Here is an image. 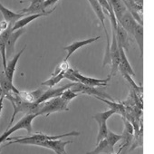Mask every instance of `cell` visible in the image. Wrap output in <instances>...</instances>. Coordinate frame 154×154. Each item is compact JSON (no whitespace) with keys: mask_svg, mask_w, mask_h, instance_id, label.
<instances>
[{"mask_svg":"<svg viewBox=\"0 0 154 154\" xmlns=\"http://www.w3.org/2000/svg\"><path fill=\"white\" fill-rule=\"evenodd\" d=\"M73 85V83L71 82L70 84H67L63 86H61V87H58V88H49L48 90L45 91L43 95L40 97V99L37 101L36 103H44L45 101H48L50 99H53V98H57V97H61L62 94L69 88H71L72 86Z\"/></svg>","mask_w":154,"mask_h":154,"instance_id":"9c48e42d","label":"cell"},{"mask_svg":"<svg viewBox=\"0 0 154 154\" xmlns=\"http://www.w3.org/2000/svg\"><path fill=\"white\" fill-rule=\"evenodd\" d=\"M122 149H123V148H122V147L121 146V147L119 148V150H118V151H117L116 153H113V154H120V153L122 152Z\"/></svg>","mask_w":154,"mask_h":154,"instance_id":"8d00e7d4","label":"cell"},{"mask_svg":"<svg viewBox=\"0 0 154 154\" xmlns=\"http://www.w3.org/2000/svg\"><path fill=\"white\" fill-rule=\"evenodd\" d=\"M0 152H1V149H0Z\"/></svg>","mask_w":154,"mask_h":154,"instance_id":"74e56055","label":"cell"},{"mask_svg":"<svg viewBox=\"0 0 154 154\" xmlns=\"http://www.w3.org/2000/svg\"><path fill=\"white\" fill-rule=\"evenodd\" d=\"M72 74L75 78L76 83H81L85 85L92 86V87H96V86H107L108 83L110 82L112 75L109 74L106 78L104 79H97V78H93V77H88L83 75L81 72H79L76 70H72Z\"/></svg>","mask_w":154,"mask_h":154,"instance_id":"52a82bcc","label":"cell"},{"mask_svg":"<svg viewBox=\"0 0 154 154\" xmlns=\"http://www.w3.org/2000/svg\"><path fill=\"white\" fill-rule=\"evenodd\" d=\"M5 95L0 96V118H1V113H2V110H3V106H4V100H5Z\"/></svg>","mask_w":154,"mask_h":154,"instance_id":"836d02e7","label":"cell"},{"mask_svg":"<svg viewBox=\"0 0 154 154\" xmlns=\"http://www.w3.org/2000/svg\"><path fill=\"white\" fill-rule=\"evenodd\" d=\"M135 2L140 8H143V0H135Z\"/></svg>","mask_w":154,"mask_h":154,"instance_id":"e575fe53","label":"cell"},{"mask_svg":"<svg viewBox=\"0 0 154 154\" xmlns=\"http://www.w3.org/2000/svg\"><path fill=\"white\" fill-rule=\"evenodd\" d=\"M98 2L101 4V6L103 7V8L104 10H106L109 13V15H110V13L112 11V8L110 5V3L108 2V0H98Z\"/></svg>","mask_w":154,"mask_h":154,"instance_id":"4dcf8cb0","label":"cell"},{"mask_svg":"<svg viewBox=\"0 0 154 154\" xmlns=\"http://www.w3.org/2000/svg\"><path fill=\"white\" fill-rule=\"evenodd\" d=\"M119 49H120V55H121V61H120V64H119L120 72H125L131 76H135V72L127 59L125 50L122 46H119Z\"/></svg>","mask_w":154,"mask_h":154,"instance_id":"7402d4cb","label":"cell"},{"mask_svg":"<svg viewBox=\"0 0 154 154\" xmlns=\"http://www.w3.org/2000/svg\"><path fill=\"white\" fill-rule=\"evenodd\" d=\"M142 141H143V125L140 126V130L139 133L134 135V138H133L131 146V148H130L129 150L131 151V150L135 149L138 147H142V144H143Z\"/></svg>","mask_w":154,"mask_h":154,"instance_id":"83f0119b","label":"cell"},{"mask_svg":"<svg viewBox=\"0 0 154 154\" xmlns=\"http://www.w3.org/2000/svg\"><path fill=\"white\" fill-rule=\"evenodd\" d=\"M56 8H54L52 10H49V11H46L45 13H39V14H33V15H28L21 19H19L17 22H16V24L14 25L12 30L13 32L14 31H17L18 29H21V28H25L26 26H27L29 23H31L32 21H34L35 19H37L41 17H46V16H49L50 14H52L54 10H55Z\"/></svg>","mask_w":154,"mask_h":154,"instance_id":"30bf717a","label":"cell"},{"mask_svg":"<svg viewBox=\"0 0 154 154\" xmlns=\"http://www.w3.org/2000/svg\"><path fill=\"white\" fill-rule=\"evenodd\" d=\"M68 105L69 104H67L61 97L53 98L44 103H38V109L36 113L38 115L45 114V116H49L51 113L54 112L68 111Z\"/></svg>","mask_w":154,"mask_h":154,"instance_id":"7a4b0ae2","label":"cell"},{"mask_svg":"<svg viewBox=\"0 0 154 154\" xmlns=\"http://www.w3.org/2000/svg\"><path fill=\"white\" fill-rule=\"evenodd\" d=\"M116 38H117V42H118V45L122 46L125 51H128L130 48L129 34L119 22H118L117 29H116Z\"/></svg>","mask_w":154,"mask_h":154,"instance_id":"9a60e30c","label":"cell"},{"mask_svg":"<svg viewBox=\"0 0 154 154\" xmlns=\"http://www.w3.org/2000/svg\"><path fill=\"white\" fill-rule=\"evenodd\" d=\"M13 25H9L8 28L3 33L0 35V54H1L2 57V64H3V70L5 71L7 68V42L8 39L10 35V34L13 32L12 30Z\"/></svg>","mask_w":154,"mask_h":154,"instance_id":"7c38bea8","label":"cell"},{"mask_svg":"<svg viewBox=\"0 0 154 154\" xmlns=\"http://www.w3.org/2000/svg\"><path fill=\"white\" fill-rule=\"evenodd\" d=\"M72 92L79 94H86V95H90V96H94V97H101L103 99H108L109 101H114V99L110 96L108 94L99 91L97 90L95 87H92V86H88V85H85L81 83H73V85L70 88Z\"/></svg>","mask_w":154,"mask_h":154,"instance_id":"5b68a950","label":"cell"},{"mask_svg":"<svg viewBox=\"0 0 154 154\" xmlns=\"http://www.w3.org/2000/svg\"><path fill=\"white\" fill-rule=\"evenodd\" d=\"M80 132L78 131H71V132H67L64 134H60V135H47V134H43V133H35L30 136H26V137H13V138H8L7 141H9L8 143H7L6 146L11 145V144H24V145H35L38 142L41 141H45V140H58V139H62L63 137H67V136H79Z\"/></svg>","mask_w":154,"mask_h":154,"instance_id":"6da1fadb","label":"cell"},{"mask_svg":"<svg viewBox=\"0 0 154 154\" xmlns=\"http://www.w3.org/2000/svg\"><path fill=\"white\" fill-rule=\"evenodd\" d=\"M78 95H79V94H76V93L72 92V91L69 88V89H67V90L62 94L61 98H62L67 104H69L70 102H71L72 100H73L74 98H76Z\"/></svg>","mask_w":154,"mask_h":154,"instance_id":"f1b7e54d","label":"cell"},{"mask_svg":"<svg viewBox=\"0 0 154 154\" xmlns=\"http://www.w3.org/2000/svg\"><path fill=\"white\" fill-rule=\"evenodd\" d=\"M101 38V36H96V37H94V38H89V39H86V40H82V41H75L73 43H72L70 45H67L65 47H63V49L67 52V55L66 57L64 58L65 61H67L69 59V57L78 49L85 46V45H88L97 40H99Z\"/></svg>","mask_w":154,"mask_h":154,"instance_id":"4fadbf2b","label":"cell"},{"mask_svg":"<svg viewBox=\"0 0 154 154\" xmlns=\"http://www.w3.org/2000/svg\"><path fill=\"white\" fill-rule=\"evenodd\" d=\"M106 139L108 140L109 143H110L112 147H114L115 144H116L119 140H121L122 139V135H118V134H116V133H114L113 131H112L109 130V131H108V135H107Z\"/></svg>","mask_w":154,"mask_h":154,"instance_id":"f546056e","label":"cell"},{"mask_svg":"<svg viewBox=\"0 0 154 154\" xmlns=\"http://www.w3.org/2000/svg\"><path fill=\"white\" fill-rule=\"evenodd\" d=\"M44 91L41 89H37L33 92H20L18 95L21 97V99L26 103H37V101L40 99V97L43 95Z\"/></svg>","mask_w":154,"mask_h":154,"instance_id":"603a6c76","label":"cell"},{"mask_svg":"<svg viewBox=\"0 0 154 154\" xmlns=\"http://www.w3.org/2000/svg\"><path fill=\"white\" fill-rule=\"evenodd\" d=\"M29 1H30V6L26 8L22 9L20 13L33 15V14H39V13L46 12L44 8V4L45 2V0H29Z\"/></svg>","mask_w":154,"mask_h":154,"instance_id":"d6986e66","label":"cell"},{"mask_svg":"<svg viewBox=\"0 0 154 154\" xmlns=\"http://www.w3.org/2000/svg\"><path fill=\"white\" fill-rule=\"evenodd\" d=\"M118 22L128 32L129 35H133L134 28H135V26H136L138 22L134 19V17L131 16V14L128 10L124 13V15L121 17V19Z\"/></svg>","mask_w":154,"mask_h":154,"instance_id":"e0dca14e","label":"cell"},{"mask_svg":"<svg viewBox=\"0 0 154 154\" xmlns=\"http://www.w3.org/2000/svg\"><path fill=\"white\" fill-rule=\"evenodd\" d=\"M3 95H5V94H4V91H3L1 85H0V96H3Z\"/></svg>","mask_w":154,"mask_h":154,"instance_id":"d590c367","label":"cell"},{"mask_svg":"<svg viewBox=\"0 0 154 154\" xmlns=\"http://www.w3.org/2000/svg\"><path fill=\"white\" fill-rule=\"evenodd\" d=\"M122 119L124 123V130L122 134V140L123 143L121 146L124 149L132 143V140L134 138V128H133L132 124L125 117H122Z\"/></svg>","mask_w":154,"mask_h":154,"instance_id":"8fae6325","label":"cell"},{"mask_svg":"<svg viewBox=\"0 0 154 154\" xmlns=\"http://www.w3.org/2000/svg\"><path fill=\"white\" fill-rule=\"evenodd\" d=\"M101 153H105V154H113L114 153V147H112L108 140L105 138L104 140H101L98 144H96V147L87 152L86 154H101Z\"/></svg>","mask_w":154,"mask_h":154,"instance_id":"ffe728a7","label":"cell"},{"mask_svg":"<svg viewBox=\"0 0 154 154\" xmlns=\"http://www.w3.org/2000/svg\"><path fill=\"white\" fill-rule=\"evenodd\" d=\"M25 28L18 29L17 31H14L10 34L8 42H7V58H9L12 56L15 53V46L17 39L25 33Z\"/></svg>","mask_w":154,"mask_h":154,"instance_id":"2e32d148","label":"cell"},{"mask_svg":"<svg viewBox=\"0 0 154 154\" xmlns=\"http://www.w3.org/2000/svg\"><path fill=\"white\" fill-rule=\"evenodd\" d=\"M0 12H1L2 15H3L4 20L7 21L8 24L13 25V26L16 24V22H17L19 19L28 16V14H26V13H16V12H13V11L9 10L8 8H7L6 7H4L1 3H0Z\"/></svg>","mask_w":154,"mask_h":154,"instance_id":"5bb4252c","label":"cell"},{"mask_svg":"<svg viewBox=\"0 0 154 154\" xmlns=\"http://www.w3.org/2000/svg\"><path fill=\"white\" fill-rule=\"evenodd\" d=\"M65 72H61V73H59V74H57V75H51V77H50V78H49L48 80L43 82L41 85H45V86H49L50 88H52V87H54L55 85L59 84V83L64 78V74H65Z\"/></svg>","mask_w":154,"mask_h":154,"instance_id":"4316f807","label":"cell"},{"mask_svg":"<svg viewBox=\"0 0 154 154\" xmlns=\"http://www.w3.org/2000/svg\"><path fill=\"white\" fill-rule=\"evenodd\" d=\"M132 36L136 40V43L140 48V57L142 58V55H143V26L142 25L137 23V25L134 28Z\"/></svg>","mask_w":154,"mask_h":154,"instance_id":"484cf974","label":"cell"},{"mask_svg":"<svg viewBox=\"0 0 154 154\" xmlns=\"http://www.w3.org/2000/svg\"><path fill=\"white\" fill-rule=\"evenodd\" d=\"M58 1H59V0H45V4H44V8H45H45H48V7H50V6L55 5Z\"/></svg>","mask_w":154,"mask_h":154,"instance_id":"d6a6232c","label":"cell"},{"mask_svg":"<svg viewBox=\"0 0 154 154\" xmlns=\"http://www.w3.org/2000/svg\"><path fill=\"white\" fill-rule=\"evenodd\" d=\"M70 143H72V140H61L60 139H58V140H48L41 141V142H38L36 146L50 149L54 150L56 154H67L65 151V146Z\"/></svg>","mask_w":154,"mask_h":154,"instance_id":"ba28073f","label":"cell"},{"mask_svg":"<svg viewBox=\"0 0 154 154\" xmlns=\"http://www.w3.org/2000/svg\"><path fill=\"white\" fill-rule=\"evenodd\" d=\"M9 25H10V24H8V23L7 21H5V20L0 23V35L3 34V33L8 28Z\"/></svg>","mask_w":154,"mask_h":154,"instance_id":"1f68e13d","label":"cell"},{"mask_svg":"<svg viewBox=\"0 0 154 154\" xmlns=\"http://www.w3.org/2000/svg\"><path fill=\"white\" fill-rule=\"evenodd\" d=\"M115 113V112L112 109L106 111V112H98L96 113L95 115L93 116V119H94L98 125H99V131H98V134H97V139H96V144H98L101 140H104L107 135H108V127H107V121L108 119L112 116L113 114Z\"/></svg>","mask_w":154,"mask_h":154,"instance_id":"277c9868","label":"cell"},{"mask_svg":"<svg viewBox=\"0 0 154 154\" xmlns=\"http://www.w3.org/2000/svg\"><path fill=\"white\" fill-rule=\"evenodd\" d=\"M108 2L112 8L117 21H119L121 17L124 15V13L127 11V8L123 3V0H108Z\"/></svg>","mask_w":154,"mask_h":154,"instance_id":"d4e9b609","label":"cell"},{"mask_svg":"<svg viewBox=\"0 0 154 154\" xmlns=\"http://www.w3.org/2000/svg\"><path fill=\"white\" fill-rule=\"evenodd\" d=\"M38 116V114H35V113H32V114H26L23 118H21L14 126L8 128L1 136H0V144L2 142H4L5 140H7V139L9 137V135H11L12 133L16 132L17 131H19V130H26L28 134H30L32 132V122Z\"/></svg>","mask_w":154,"mask_h":154,"instance_id":"3957f363","label":"cell"},{"mask_svg":"<svg viewBox=\"0 0 154 154\" xmlns=\"http://www.w3.org/2000/svg\"><path fill=\"white\" fill-rule=\"evenodd\" d=\"M0 85H1V87H2V89H3V91H4L5 96H6L7 94L11 93V92H13V93H15V94H19V93H20V91L17 90V89L14 86L13 83L8 78V76L6 75L5 71L0 72Z\"/></svg>","mask_w":154,"mask_h":154,"instance_id":"44dd1931","label":"cell"},{"mask_svg":"<svg viewBox=\"0 0 154 154\" xmlns=\"http://www.w3.org/2000/svg\"><path fill=\"white\" fill-rule=\"evenodd\" d=\"M110 55H111V65H112L110 74L112 77L117 73V72L119 70L120 61H121L120 49H119L117 38H116V31L112 28V43H111Z\"/></svg>","mask_w":154,"mask_h":154,"instance_id":"8992f818","label":"cell"},{"mask_svg":"<svg viewBox=\"0 0 154 154\" xmlns=\"http://www.w3.org/2000/svg\"><path fill=\"white\" fill-rule=\"evenodd\" d=\"M95 98L102 101V102H103L104 103H106L110 107V109H112V110H113L115 112V113L120 114L122 117L125 116V114H126V107L121 102L116 103L115 101H109V100H106V99H103V98H101V97H97V96Z\"/></svg>","mask_w":154,"mask_h":154,"instance_id":"cb8c5ba5","label":"cell"},{"mask_svg":"<svg viewBox=\"0 0 154 154\" xmlns=\"http://www.w3.org/2000/svg\"><path fill=\"white\" fill-rule=\"evenodd\" d=\"M26 45L24 46V48H22L21 51H19L16 55H14V57L9 60L8 62V64H7V68L5 70V72H6V75L8 76V78L13 83V77H14V73H15V71H16V68H17V62L20 58V56L22 55V54L24 53V51L26 50Z\"/></svg>","mask_w":154,"mask_h":154,"instance_id":"ac0fdd59","label":"cell"}]
</instances>
